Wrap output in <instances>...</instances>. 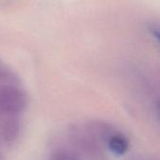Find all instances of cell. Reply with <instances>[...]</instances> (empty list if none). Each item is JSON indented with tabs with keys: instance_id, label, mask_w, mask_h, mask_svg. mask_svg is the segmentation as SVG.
<instances>
[{
	"instance_id": "obj_1",
	"label": "cell",
	"mask_w": 160,
	"mask_h": 160,
	"mask_svg": "<svg viewBox=\"0 0 160 160\" xmlns=\"http://www.w3.org/2000/svg\"><path fill=\"white\" fill-rule=\"evenodd\" d=\"M80 160H111L130 147L128 136L111 123L92 120L74 124L66 132V143Z\"/></svg>"
},
{
	"instance_id": "obj_2",
	"label": "cell",
	"mask_w": 160,
	"mask_h": 160,
	"mask_svg": "<svg viewBox=\"0 0 160 160\" xmlns=\"http://www.w3.org/2000/svg\"><path fill=\"white\" fill-rule=\"evenodd\" d=\"M28 96L21 80L0 85V146H9L20 138Z\"/></svg>"
},
{
	"instance_id": "obj_3",
	"label": "cell",
	"mask_w": 160,
	"mask_h": 160,
	"mask_svg": "<svg viewBox=\"0 0 160 160\" xmlns=\"http://www.w3.org/2000/svg\"><path fill=\"white\" fill-rule=\"evenodd\" d=\"M49 160H80L76 154L70 150L66 144L55 147L51 155Z\"/></svg>"
},
{
	"instance_id": "obj_4",
	"label": "cell",
	"mask_w": 160,
	"mask_h": 160,
	"mask_svg": "<svg viewBox=\"0 0 160 160\" xmlns=\"http://www.w3.org/2000/svg\"><path fill=\"white\" fill-rule=\"evenodd\" d=\"M0 160H4V158H3V156L0 154Z\"/></svg>"
}]
</instances>
